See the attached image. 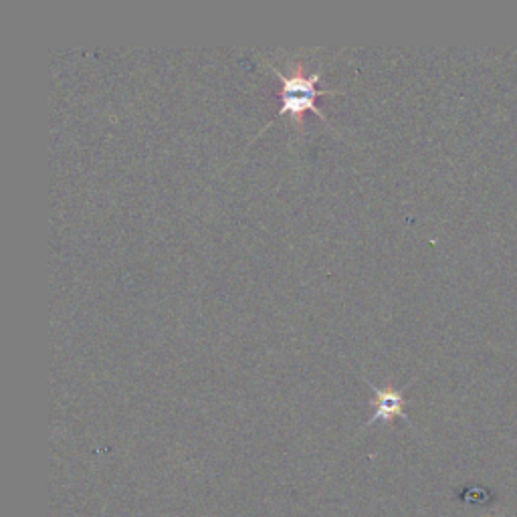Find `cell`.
Instances as JSON below:
<instances>
[{"instance_id": "obj_2", "label": "cell", "mask_w": 517, "mask_h": 517, "mask_svg": "<svg viewBox=\"0 0 517 517\" xmlns=\"http://www.w3.org/2000/svg\"><path fill=\"white\" fill-rule=\"evenodd\" d=\"M366 384L372 388V394H374V412L372 417L366 421L364 427H370V425H376L380 421L384 423H392L394 419H404L408 425H410V419L406 415L404 406L408 404L404 392H400L398 388H394L392 382H388L384 388H378L374 386L370 380H366Z\"/></svg>"}, {"instance_id": "obj_1", "label": "cell", "mask_w": 517, "mask_h": 517, "mask_svg": "<svg viewBox=\"0 0 517 517\" xmlns=\"http://www.w3.org/2000/svg\"><path fill=\"white\" fill-rule=\"evenodd\" d=\"M267 67L271 71H275V75H279V79H281V108L275 114V118L291 116V120L297 126H303V114L309 110V112H314L318 118H322L326 124H330V120L318 110L316 99L322 95H330V93H344L342 89H320L318 83L322 79V71L307 73L305 65L301 61H297L293 65V71L289 75H285L279 67H275L269 61H267Z\"/></svg>"}]
</instances>
